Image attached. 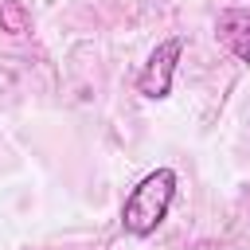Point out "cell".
<instances>
[{"label": "cell", "instance_id": "cell-3", "mask_svg": "<svg viewBox=\"0 0 250 250\" xmlns=\"http://www.w3.org/2000/svg\"><path fill=\"white\" fill-rule=\"evenodd\" d=\"M215 35H219V43H223L238 62L250 66V12H246V8H227V12H219Z\"/></svg>", "mask_w": 250, "mask_h": 250}, {"label": "cell", "instance_id": "cell-4", "mask_svg": "<svg viewBox=\"0 0 250 250\" xmlns=\"http://www.w3.org/2000/svg\"><path fill=\"white\" fill-rule=\"evenodd\" d=\"M0 31H8V35L31 31V12H27L20 0H4V4H0Z\"/></svg>", "mask_w": 250, "mask_h": 250}, {"label": "cell", "instance_id": "cell-2", "mask_svg": "<svg viewBox=\"0 0 250 250\" xmlns=\"http://www.w3.org/2000/svg\"><path fill=\"white\" fill-rule=\"evenodd\" d=\"M180 55H184V39H180V35L160 39V43L148 51V59H145V66H141V74H137V94H145V98H152V102H164V98L172 94V78H176Z\"/></svg>", "mask_w": 250, "mask_h": 250}, {"label": "cell", "instance_id": "cell-1", "mask_svg": "<svg viewBox=\"0 0 250 250\" xmlns=\"http://www.w3.org/2000/svg\"><path fill=\"white\" fill-rule=\"evenodd\" d=\"M176 188H180V180H176L172 168H152L148 176H141L133 184V191L125 195V203H121V227H125V234H133V238L156 234V227L172 211Z\"/></svg>", "mask_w": 250, "mask_h": 250}]
</instances>
